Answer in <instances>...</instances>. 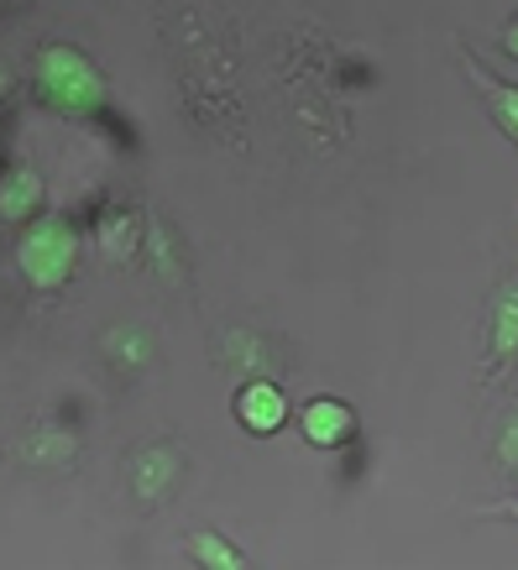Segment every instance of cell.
<instances>
[{
    "label": "cell",
    "mask_w": 518,
    "mask_h": 570,
    "mask_svg": "<svg viewBox=\"0 0 518 570\" xmlns=\"http://www.w3.org/2000/svg\"><path fill=\"white\" fill-rule=\"evenodd\" d=\"M189 554L199 560V566H209V570H242V566H246V554L236 550L231 539L209 534V529H199V534L189 539Z\"/></svg>",
    "instance_id": "obj_8"
},
{
    "label": "cell",
    "mask_w": 518,
    "mask_h": 570,
    "mask_svg": "<svg viewBox=\"0 0 518 570\" xmlns=\"http://www.w3.org/2000/svg\"><path fill=\"white\" fill-rule=\"evenodd\" d=\"M37 89L52 110L63 116H89L105 105V79L79 48H48L37 58Z\"/></svg>",
    "instance_id": "obj_1"
},
{
    "label": "cell",
    "mask_w": 518,
    "mask_h": 570,
    "mask_svg": "<svg viewBox=\"0 0 518 570\" xmlns=\"http://www.w3.org/2000/svg\"><path fill=\"white\" fill-rule=\"evenodd\" d=\"M498 461L502 466H518V414L508 419V430H502V440H498Z\"/></svg>",
    "instance_id": "obj_12"
},
{
    "label": "cell",
    "mask_w": 518,
    "mask_h": 570,
    "mask_svg": "<svg viewBox=\"0 0 518 570\" xmlns=\"http://www.w3.org/2000/svg\"><path fill=\"white\" fill-rule=\"evenodd\" d=\"M69 455H74L69 434H37L32 445H27V461H37V466H58V461H69Z\"/></svg>",
    "instance_id": "obj_10"
},
{
    "label": "cell",
    "mask_w": 518,
    "mask_h": 570,
    "mask_svg": "<svg viewBox=\"0 0 518 570\" xmlns=\"http://www.w3.org/2000/svg\"><path fill=\"white\" fill-rule=\"evenodd\" d=\"M477 89L487 95V110H492V121L508 131V141L518 147V85H502L492 73H477Z\"/></svg>",
    "instance_id": "obj_7"
},
{
    "label": "cell",
    "mask_w": 518,
    "mask_h": 570,
    "mask_svg": "<svg viewBox=\"0 0 518 570\" xmlns=\"http://www.w3.org/2000/svg\"><path fill=\"white\" fill-rule=\"evenodd\" d=\"M173 466H178V461H173V450H153V455H141L137 461V492L141 498H157V492L178 476Z\"/></svg>",
    "instance_id": "obj_9"
},
{
    "label": "cell",
    "mask_w": 518,
    "mask_h": 570,
    "mask_svg": "<svg viewBox=\"0 0 518 570\" xmlns=\"http://www.w3.org/2000/svg\"><path fill=\"white\" fill-rule=\"evenodd\" d=\"M502 48H508V58H518V21L508 27V32H502Z\"/></svg>",
    "instance_id": "obj_13"
},
{
    "label": "cell",
    "mask_w": 518,
    "mask_h": 570,
    "mask_svg": "<svg viewBox=\"0 0 518 570\" xmlns=\"http://www.w3.org/2000/svg\"><path fill=\"white\" fill-rule=\"evenodd\" d=\"M110 346H121L116 356H126V362H141V356H147V341H141L137 330H116V335H110Z\"/></svg>",
    "instance_id": "obj_11"
},
{
    "label": "cell",
    "mask_w": 518,
    "mask_h": 570,
    "mask_svg": "<svg viewBox=\"0 0 518 570\" xmlns=\"http://www.w3.org/2000/svg\"><path fill=\"white\" fill-rule=\"evenodd\" d=\"M0 95H6V69H0Z\"/></svg>",
    "instance_id": "obj_14"
},
{
    "label": "cell",
    "mask_w": 518,
    "mask_h": 570,
    "mask_svg": "<svg viewBox=\"0 0 518 570\" xmlns=\"http://www.w3.org/2000/svg\"><path fill=\"white\" fill-rule=\"evenodd\" d=\"M37 205H42V178L32 168H17V174L0 178V220H27Z\"/></svg>",
    "instance_id": "obj_5"
},
{
    "label": "cell",
    "mask_w": 518,
    "mask_h": 570,
    "mask_svg": "<svg viewBox=\"0 0 518 570\" xmlns=\"http://www.w3.org/2000/svg\"><path fill=\"white\" fill-rule=\"evenodd\" d=\"M299 424H304V440H310L314 450H341L345 440H356V414L345 409L341 397H314V403H304Z\"/></svg>",
    "instance_id": "obj_3"
},
{
    "label": "cell",
    "mask_w": 518,
    "mask_h": 570,
    "mask_svg": "<svg viewBox=\"0 0 518 570\" xmlns=\"http://www.w3.org/2000/svg\"><path fill=\"white\" fill-rule=\"evenodd\" d=\"M518 356V283L502 288L498 304H492V366L514 362Z\"/></svg>",
    "instance_id": "obj_6"
},
{
    "label": "cell",
    "mask_w": 518,
    "mask_h": 570,
    "mask_svg": "<svg viewBox=\"0 0 518 570\" xmlns=\"http://www.w3.org/2000/svg\"><path fill=\"white\" fill-rule=\"evenodd\" d=\"M17 262L32 288H63L74 277V262H79V230L69 220H37L21 236Z\"/></svg>",
    "instance_id": "obj_2"
},
{
    "label": "cell",
    "mask_w": 518,
    "mask_h": 570,
    "mask_svg": "<svg viewBox=\"0 0 518 570\" xmlns=\"http://www.w3.org/2000/svg\"><path fill=\"white\" fill-rule=\"evenodd\" d=\"M236 419H242L252 434H277L283 419H289V397H283V387L267 377L246 382L242 397H236Z\"/></svg>",
    "instance_id": "obj_4"
}]
</instances>
